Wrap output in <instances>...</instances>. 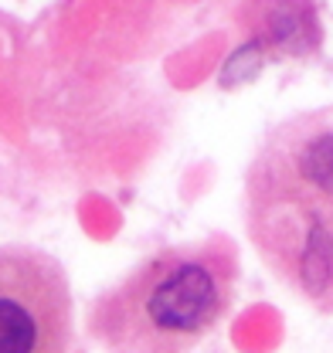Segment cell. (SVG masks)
<instances>
[{
	"label": "cell",
	"mask_w": 333,
	"mask_h": 353,
	"mask_svg": "<svg viewBox=\"0 0 333 353\" xmlns=\"http://www.w3.org/2000/svg\"><path fill=\"white\" fill-rule=\"evenodd\" d=\"M245 228L292 296L333 312V105L265 132L245 174Z\"/></svg>",
	"instance_id": "obj_1"
},
{
	"label": "cell",
	"mask_w": 333,
	"mask_h": 353,
	"mask_svg": "<svg viewBox=\"0 0 333 353\" xmlns=\"http://www.w3.org/2000/svg\"><path fill=\"white\" fill-rule=\"evenodd\" d=\"M235 272V252L225 241L166 248L102 296L92 330L113 353L191 350L228 316Z\"/></svg>",
	"instance_id": "obj_2"
},
{
	"label": "cell",
	"mask_w": 333,
	"mask_h": 353,
	"mask_svg": "<svg viewBox=\"0 0 333 353\" xmlns=\"http://www.w3.org/2000/svg\"><path fill=\"white\" fill-rule=\"evenodd\" d=\"M72 292L61 265L35 248H0V353H65Z\"/></svg>",
	"instance_id": "obj_3"
}]
</instances>
